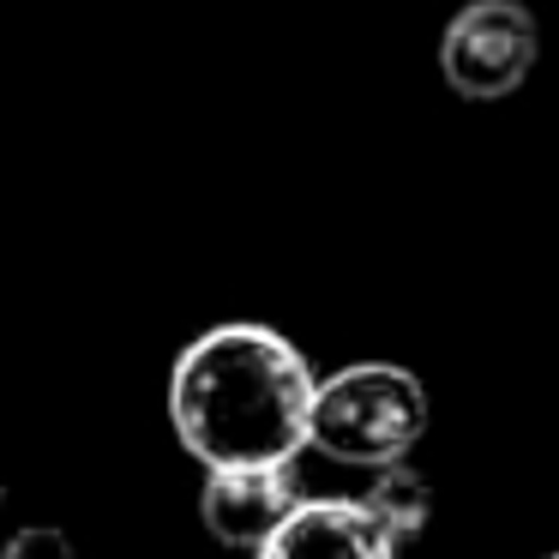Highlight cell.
Instances as JSON below:
<instances>
[{"mask_svg":"<svg viewBox=\"0 0 559 559\" xmlns=\"http://www.w3.org/2000/svg\"><path fill=\"white\" fill-rule=\"evenodd\" d=\"M313 367L271 325H211L175 355L169 427L205 469L229 463H295L307 451Z\"/></svg>","mask_w":559,"mask_h":559,"instance_id":"6da1fadb","label":"cell"},{"mask_svg":"<svg viewBox=\"0 0 559 559\" xmlns=\"http://www.w3.org/2000/svg\"><path fill=\"white\" fill-rule=\"evenodd\" d=\"M427 433V385L397 361H349L313 385L307 445L349 469L403 463Z\"/></svg>","mask_w":559,"mask_h":559,"instance_id":"7a4b0ae2","label":"cell"},{"mask_svg":"<svg viewBox=\"0 0 559 559\" xmlns=\"http://www.w3.org/2000/svg\"><path fill=\"white\" fill-rule=\"evenodd\" d=\"M542 31L523 0H463L439 37V73L457 97L499 103L530 79Z\"/></svg>","mask_w":559,"mask_h":559,"instance_id":"3957f363","label":"cell"},{"mask_svg":"<svg viewBox=\"0 0 559 559\" xmlns=\"http://www.w3.org/2000/svg\"><path fill=\"white\" fill-rule=\"evenodd\" d=\"M295 506H301L295 463H229V469H205V487H199L205 530L241 554H259Z\"/></svg>","mask_w":559,"mask_h":559,"instance_id":"277c9868","label":"cell"},{"mask_svg":"<svg viewBox=\"0 0 559 559\" xmlns=\"http://www.w3.org/2000/svg\"><path fill=\"white\" fill-rule=\"evenodd\" d=\"M259 559H397V535L361 499H307L277 523Z\"/></svg>","mask_w":559,"mask_h":559,"instance_id":"5b68a950","label":"cell"},{"mask_svg":"<svg viewBox=\"0 0 559 559\" xmlns=\"http://www.w3.org/2000/svg\"><path fill=\"white\" fill-rule=\"evenodd\" d=\"M361 506L373 511V518L397 535V547H403L409 535H421L427 518H433V487H427L421 469H409V457H403V463L373 469V487L361 493Z\"/></svg>","mask_w":559,"mask_h":559,"instance_id":"8992f818","label":"cell"},{"mask_svg":"<svg viewBox=\"0 0 559 559\" xmlns=\"http://www.w3.org/2000/svg\"><path fill=\"white\" fill-rule=\"evenodd\" d=\"M0 559H73V542H67V530H55V523H25L19 535H7Z\"/></svg>","mask_w":559,"mask_h":559,"instance_id":"52a82bcc","label":"cell"},{"mask_svg":"<svg viewBox=\"0 0 559 559\" xmlns=\"http://www.w3.org/2000/svg\"><path fill=\"white\" fill-rule=\"evenodd\" d=\"M0 499H7V493H0Z\"/></svg>","mask_w":559,"mask_h":559,"instance_id":"ba28073f","label":"cell"},{"mask_svg":"<svg viewBox=\"0 0 559 559\" xmlns=\"http://www.w3.org/2000/svg\"><path fill=\"white\" fill-rule=\"evenodd\" d=\"M554 559H559V554H554Z\"/></svg>","mask_w":559,"mask_h":559,"instance_id":"9c48e42d","label":"cell"}]
</instances>
